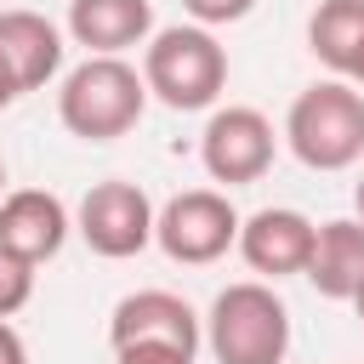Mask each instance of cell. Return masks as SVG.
<instances>
[{
	"mask_svg": "<svg viewBox=\"0 0 364 364\" xmlns=\"http://www.w3.org/2000/svg\"><path fill=\"white\" fill-rule=\"evenodd\" d=\"M148 108V80L125 57H85L80 68L63 74L57 91V119L80 142H114L125 136Z\"/></svg>",
	"mask_w": 364,
	"mask_h": 364,
	"instance_id": "cell-1",
	"label": "cell"
},
{
	"mask_svg": "<svg viewBox=\"0 0 364 364\" xmlns=\"http://www.w3.org/2000/svg\"><path fill=\"white\" fill-rule=\"evenodd\" d=\"M284 142L307 171H353L364 159V91L347 80L307 85L284 114Z\"/></svg>",
	"mask_w": 364,
	"mask_h": 364,
	"instance_id": "cell-2",
	"label": "cell"
},
{
	"mask_svg": "<svg viewBox=\"0 0 364 364\" xmlns=\"http://www.w3.org/2000/svg\"><path fill=\"white\" fill-rule=\"evenodd\" d=\"M142 80H148V97H159L165 108L176 114H193V108H210L228 85V51L210 28L199 23H171L148 40L142 51Z\"/></svg>",
	"mask_w": 364,
	"mask_h": 364,
	"instance_id": "cell-3",
	"label": "cell"
},
{
	"mask_svg": "<svg viewBox=\"0 0 364 364\" xmlns=\"http://www.w3.org/2000/svg\"><path fill=\"white\" fill-rule=\"evenodd\" d=\"M205 341H210L216 364H284L290 307L262 279L228 284V290H216V301L205 313Z\"/></svg>",
	"mask_w": 364,
	"mask_h": 364,
	"instance_id": "cell-4",
	"label": "cell"
},
{
	"mask_svg": "<svg viewBox=\"0 0 364 364\" xmlns=\"http://www.w3.org/2000/svg\"><path fill=\"white\" fill-rule=\"evenodd\" d=\"M239 228H245V216L233 210L228 193H216V188H188V193H176V199L159 205V216H154V245H159L171 262H182V267H210V262H222V256L239 245Z\"/></svg>",
	"mask_w": 364,
	"mask_h": 364,
	"instance_id": "cell-5",
	"label": "cell"
},
{
	"mask_svg": "<svg viewBox=\"0 0 364 364\" xmlns=\"http://www.w3.org/2000/svg\"><path fill=\"white\" fill-rule=\"evenodd\" d=\"M199 165L210 182H228V188H245V182H262L267 165H273V125L262 108H216L199 131Z\"/></svg>",
	"mask_w": 364,
	"mask_h": 364,
	"instance_id": "cell-6",
	"label": "cell"
},
{
	"mask_svg": "<svg viewBox=\"0 0 364 364\" xmlns=\"http://www.w3.org/2000/svg\"><path fill=\"white\" fill-rule=\"evenodd\" d=\"M154 199L136 188V182H97L85 199H80V239L91 245V256H108V262H125V256H142L154 245Z\"/></svg>",
	"mask_w": 364,
	"mask_h": 364,
	"instance_id": "cell-7",
	"label": "cell"
},
{
	"mask_svg": "<svg viewBox=\"0 0 364 364\" xmlns=\"http://www.w3.org/2000/svg\"><path fill=\"white\" fill-rule=\"evenodd\" d=\"M108 341L119 347H176V353H199V313L171 296V290H131L114 318H108Z\"/></svg>",
	"mask_w": 364,
	"mask_h": 364,
	"instance_id": "cell-8",
	"label": "cell"
},
{
	"mask_svg": "<svg viewBox=\"0 0 364 364\" xmlns=\"http://www.w3.org/2000/svg\"><path fill=\"white\" fill-rule=\"evenodd\" d=\"M313 239H318V228H313L301 210L267 205V210L245 216V228H239V256H245L250 273H262V279H290V273H307Z\"/></svg>",
	"mask_w": 364,
	"mask_h": 364,
	"instance_id": "cell-9",
	"label": "cell"
},
{
	"mask_svg": "<svg viewBox=\"0 0 364 364\" xmlns=\"http://www.w3.org/2000/svg\"><path fill=\"white\" fill-rule=\"evenodd\" d=\"M68 205L46 188H17L0 199V245L23 262H51L63 245H68Z\"/></svg>",
	"mask_w": 364,
	"mask_h": 364,
	"instance_id": "cell-10",
	"label": "cell"
},
{
	"mask_svg": "<svg viewBox=\"0 0 364 364\" xmlns=\"http://www.w3.org/2000/svg\"><path fill=\"white\" fill-rule=\"evenodd\" d=\"M154 34V0H68V40L85 57H119Z\"/></svg>",
	"mask_w": 364,
	"mask_h": 364,
	"instance_id": "cell-11",
	"label": "cell"
},
{
	"mask_svg": "<svg viewBox=\"0 0 364 364\" xmlns=\"http://www.w3.org/2000/svg\"><path fill=\"white\" fill-rule=\"evenodd\" d=\"M324 301H353V290L364 284V222L358 216H336L318 228L313 239V262L301 273Z\"/></svg>",
	"mask_w": 364,
	"mask_h": 364,
	"instance_id": "cell-12",
	"label": "cell"
},
{
	"mask_svg": "<svg viewBox=\"0 0 364 364\" xmlns=\"http://www.w3.org/2000/svg\"><path fill=\"white\" fill-rule=\"evenodd\" d=\"M0 51L23 91H40L63 68V34L40 11H0Z\"/></svg>",
	"mask_w": 364,
	"mask_h": 364,
	"instance_id": "cell-13",
	"label": "cell"
},
{
	"mask_svg": "<svg viewBox=\"0 0 364 364\" xmlns=\"http://www.w3.org/2000/svg\"><path fill=\"white\" fill-rule=\"evenodd\" d=\"M358 46H364V0H318V11L307 17V51L336 80H347Z\"/></svg>",
	"mask_w": 364,
	"mask_h": 364,
	"instance_id": "cell-14",
	"label": "cell"
},
{
	"mask_svg": "<svg viewBox=\"0 0 364 364\" xmlns=\"http://www.w3.org/2000/svg\"><path fill=\"white\" fill-rule=\"evenodd\" d=\"M28 301H34V262H23L0 245V318L23 313Z\"/></svg>",
	"mask_w": 364,
	"mask_h": 364,
	"instance_id": "cell-15",
	"label": "cell"
},
{
	"mask_svg": "<svg viewBox=\"0 0 364 364\" xmlns=\"http://www.w3.org/2000/svg\"><path fill=\"white\" fill-rule=\"evenodd\" d=\"M250 6H256V0H182V11H188L199 28H222V23H239V17H250Z\"/></svg>",
	"mask_w": 364,
	"mask_h": 364,
	"instance_id": "cell-16",
	"label": "cell"
},
{
	"mask_svg": "<svg viewBox=\"0 0 364 364\" xmlns=\"http://www.w3.org/2000/svg\"><path fill=\"white\" fill-rule=\"evenodd\" d=\"M114 364H193V358L176 353V347H119Z\"/></svg>",
	"mask_w": 364,
	"mask_h": 364,
	"instance_id": "cell-17",
	"label": "cell"
},
{
	"mask_svg": "<svg viewBox=\"0 0 364 364\" xmlns=\"http://www.w3.org/2000/svg\"><path fill=\"white\" fill-rule=\"evenodd\" d=\"M0 364H28V347H23V336L0 318Z\"/></svg>",
	"mask_w": 364,
	"mask_h": 364,
	"instance_id": "cell-18",
	"label": "cell"
},
{
	"mask_svg": "<svg viewBox=\"0 0 364 364\" xmlns=\"http://www.w3.org/2000/svg\"><path fill=\"white\" fill-rule=\"evenodd\" d=\"M23 97V85H17V74H11V63H6V51H0V108H11Z\"/></svg>",
	"mask_w": 364,
	"mask_h": 364,
	"instance_id": "cell-19",
	"label": "cell"
},
{
	"mask_svg": "<svg viewBox=\"0 0 364 364\" xmlns=\"http://www.w3.org/2000/svg\"><path fill=\"white\" fill-rule=\"evenodd\" d=\"M353 210H358V222H364V176L353 182Z\"/></svg>",
	"mask_w": 364,
	"mask_h": 364,
	"instance_id": "cell-20",
	"label": "cell"
},
{
	"mask_svg": "<svg viewBox=\"0 0 364 364\" xmlns=\"http://www.w3.org/2000/svg\"><path fill=\"white\" fill-rule=\"evenodd\" d=\"M347 80H358V85H364V46H358V57H353V74H347Z\"/></svg>",
	"mask_w": 364,
	"mask_h": 364,
	"instance_id": "cell-21",
	"label": "cell"
},
{
	"mask_svg": "<svg viewBox=\"0 0 364 364\" xmlns=\"http://www.w3.org/2000/svg\"><path fill=\"white\" fill-rule=\"evenodd\" d=\"M353 313H358V324H364V284L353 290Z\"/></svg>",
	"mask_w": 364,
	"mask_h": 364,
	"instance_id": "cell-22",
	"label": "cell"
},
{
	"mask_svg": "<svg viewBox=\"0 0 364 364\" xmlns=\"http://www.w3.org/2000/svg\"><path fill=\"white\" fill-rule=\"evenodd\" d=\"M0 199H6V159H0Z\"/></svg>",
	"mask_w": 364,
	"mask_h": 364,
	"instance_id": "cell-23",
	"label": "cell"
}]
</instances>
